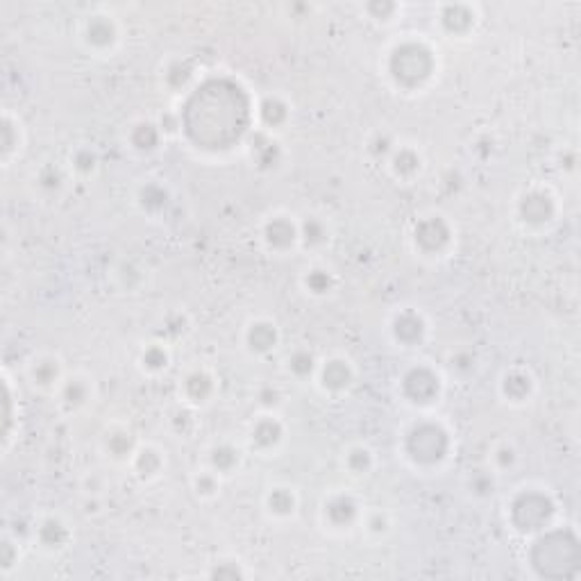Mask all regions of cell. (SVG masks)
Segmentation results:
<instances>
[{
	"label": "cell",
	"instance_id": "1",
	"mask_svg": "<svg viewBox=\"0 0 581 581\" xmlns=\"http://www.w3.org/2000/svg\"><path fill=\"white\" fill-rule=\"evenodd\" d=\"M522 205H525V212H522V218H525L527 223H538L543 225L547 221H552L554 216V202L550 196H545L543 191H536V193H529L522 200Z\"/></svg>",
	"mask_w": 581,
	"mask_h": 581
},
{
	"label": "cell",
	"instance_id": "2",
	"mask_svg": "<svg viewBox=\"0 0 581 581\" xmlns=\"http://www.w3.org/2000/svg\"><path fill=\"white\" fill-rule=\"evenodd\" d=\"M182 384L189 402H207L214 393V377L207 370H191Z\"/></svg>",
	"mask_w": 581,
	"mask_h": 581
},
{
	"label": "cell",
	"instance_id": "3",
	"mask_svg": "<svg viewBox=\"0 0 581 581\" xmlns=\"http://www.w3.org/2000/svg\"><path fill=\"white\" fill-rule=\"evenodd\" d=\"M87 39L94 48H109L116 41V30L105 16H96L87 23Z\"/></svg>",
	"mask_w": 581,
	"mask_h": 581
},
{
	"label": "cell",
	"instance_id": "4",
	"mask_svg": "<svg viewBox=\"0 0 581 581\" xmlns=\"http://www.w3.org/2000/svg\"><path fill=\"white\" fill-rule=\"evenodd\" d=\"M266 239L275 250H282V248H289L291 243L298 239V232L289 221H284V218H275V221L271 223V227H268Z\"/></svg>",
	"mask_w": 581,
	"mask_h": 581
},
{
	"label": "cell",
	"instance_id": "5",
	"mask_svg": "<svg viewBox=\"0 0 581 581\" xmlns=\"http://www.w3.org/2000/svg\"><path fill=\"white\" fill-rule=\"evenodd\" d=\"M282 439V429L273 418H264L252 427V443L261 450H268Z\"/></svg>",
	"mask_w": 581,
	"mask_h": 581
},
{
	"label": "cell",
	"instance_id": "6",
	"mask_svg": "<svg viewBox=\"0 0 581 581\" xmlns=\"http://www.w3.org/2000/svg\"><path fill=\"white\" fill-rule=\"evenodd\" d=\"M32 382L39 386H53L60 382V366H57L55 359H44L39 361L32 370Z\"/></svg>",
	"mask_w": 581,
	"mask_h": 581
},
{
	"label": "cell",
	"instance_id": "7",
	"mask_svg": "<svg viewBox=\"0 0 581 581\" xmlns=\"http://www.w3.org/2000/svg\"><path fill=\"white\" fill-rule=\"evenodd\" d=\"M268 507L277 516H289V513L296 511V498H293L289 488H275L271 498H268Z\"/></svg>",
	"mask_w": 581,
	"mask_h": 581
},
{
	"label": "cell",
	"instance_id": "8",
	"mask_svg": "<svg viewBox=\"0 0 581 581\" xmlns=\"http://www.w3.org/2000/svg\"><path fill=\"white\" fill-rule=\"evenodd\" d=\"M323 380L330 389H345L350 384V370L345 366V361H330L325 368Z\"/></svg>",
	"mask_w": 581,
	"mask_h": 581
},
{
	"label": "cell",
	"instance_id": "9",
	"mask_svg": "<svg viewBox=\"0 0 581 581\" xmlns=\"http://www.w3.org/2000/svg\"><path fill=\"white\" fill-rule=\"evenodd\" d=\"M87 400H89V386H87V382L78 380V377L66 382V386H64V402H69L73 409H78Z\"/></svg>",
	"mask_w": 581,
	"mask_h": 581
},
{
	"label": "cell",
	"instance_id": "10",
	"mask_svg": "<svg viewBox=\"0 0 581 581\" xmlns=\"http://www.w3.org/2000/svg\"><path fill=\"white\" fill-rule=\"evenodd\" d=\"M134 463H141L139 466V473L146 477V475H157V470L162 468V459H159V452L153 450H139L134 452Z\"/></svg>",
	"mask_w": 581,
	"mask_h": 581
},
{
	"label": "cell",
	"instance_id": "11",
	"mask_svg": "<svg viewBox=\"0 0 581 581\" xmlns=\"http://www.w3.org/2000/svg\"><path fill=\"white\" fill-rule=\"evenodd\" d=\"M130 441H132V439H130V434H128V432H119V434L107 436V445H109V450H112L114 457H121V459H128L130 454H134Z\"/></svg>",
	"mask_w": 581,
	"mask_h": 581
},
{
	"label": "cell",
	"instance_id": "12",
	"mask_svg": "<svg viewBox=\"0 0 581 581\" xmlns=\"http://www.w3.org/2000/svg\"><path fill=\"white\" fill-rule=\"evenodd\" d=\"M289 366L298 377H302V375L311 373V368H314V359H311V355H307V352H298L296 357L289 359Z\"/></svg>",
	"mask_w": 581,
	"mask_h": 581
},
{
	"label": "cell",
	"instance_id": "13",
	"mask_svg": "<svg viewBox=\"0 0 581 581\" xmlns=\"http://www.w3.org/2000/svg\"><path fill=\"white\" fill-rule=\"evenodd\" d=\"M166 361H168V357H166V352L162 350V348H150L146 355H143V364H146L148 368H166Z\"/></svg>",
	"mask_w": 581,
	"mask_h": 581
},
{
	"label": "cell",
	"instance_id": "14",
	"mask_svg": "<svg viewBox=\"0 0 581 581\" xmlns=\"http://www.w3.org/2000/svg\"><path fill=\"white\" fill-rule=\"evenodd\" d=\"M366 527H368V532L384 534L386 529H389V520H386V516H382V511H375L366 518Z\"/></svg>",
	"mask_w": 581,
	"mask_h": 581
}]
</instances>
